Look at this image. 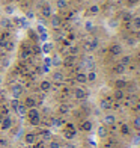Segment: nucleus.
<instances>
[{"label":"nucleus","instance_id":"1","mask_svg":"<svg viewBox=\"0 0 140 148\" xmlns=\"http://www.w3.org/2000/svg\"><path fill=\"white\" fill-rule=\"evenodd\" d=\"M26 116H27V121L32 125H39L41 124V112H39L38 107H32V109H27L26 112Z\"/></svg>","mask_w":140,"mask_h":148},{"label":"nucleus","instance_id":"2","mask_svg":"<svg viewBox=\"0 0 140 148\" xmlns=\"http://www.w3.org/2000/svg\"><path fill=\"white\" fill-rule=\"evenodd\" d=\"M83 49L86 51H93V50H97L98 49V39L97 38H89V39H86V41L83 42Z\"/></svg>","mask_w":140,"mask_h":148},{"label":"nucleus","instance_id":"3","mask_svg":"<svg viewBox=\"0 0 140 148\" xmlns=\"http://www.w3.org/2000/svg\"><path fill=\"white\" fill-rule=\"evenodd\" d=\"M51 83H56V85H63V82H65V74L62 73V71H54L51 74V80H50Z\"/></svg>","mask_w":140,"mask_h":148},{"label":"nucleus","instance_id":"4","mask_svg":"<svg viewBox=\"0 0 140 148\" xmlns=\"http://www.w3.org/2000/svg\"><path fill=\"white\" fill-rule=\"evenodd\" d=\"M23 92H24V86L21 83H14L11 86V94H12V97H14V98H20Z\"/></svg>","mask_w":140,"mask_h":148},{"label":"nucleus","instance_id":"5","mask_svg":"<svg viewBox=\"0 0 140 148\" xmlns=\"http://www.w3.org/2000/svg\"><path fill=\"white\" fill-rule=\"evenodd\" d=\"M109 53H110V56H113V58L121 56V55H122V45H121V44H118V42L110 44V47H109Z\"/></svg>","mask_w":140,"mask_h":148},{"label":"nucleus","instance_id":"6","mask_svg":"<svg viewBox=\"0 0 140 148\" xmlns=\"http://www.w3.org/2000/svg\"><path fill=\"white\" fill-rule=\"evenodd\" d=\"M12 124H14V121H12V118L9 115H5L0 119V129L2 130H9L12 127Z\"/></svg>","mask_w":140,"mask_h":148},{"label":"nucleus","instance_id":"7","mask_svg":"<svg viewBox=\"0 0 140 148\" xmlns=\"http://www.w3.org/2000/svg\"><path fill=\"white\" fill-rule=\"evenodd\" d=\"M72 95H74L75 100H84L88 97V92H86V89L80 88V86H75V88L72 89Z\"/></svg>","mask_w":140,"mask_h":148},{"label":"nucleus","instance_id":"8","mask_svg":"<svg viewBox=\"0 0 140 148\" xmlns=\"http://www.w3.org/2000/svg\"><path fill=\"white\" fill-rule=\"evenodd\" d=\"M50 24H51V27H53V29H59V27H60V26L63 24L62 17H60V15H57V14H53V15L50 17Z\"/></svg>","mask_w":140,"mask_h":148},{"label":"nucleus","instance_id":"9","mask_svg":"<svg viewBox=\"0 0 140 148\" xmlns=\"http://www.w3.org/2000/svg\"><path fill=\"white\" fill-rule=\"evenodd\" d=\"M39 140V138H38V134L36 133H26L24 134V142L27 144V145H35L36 142Z\"/></svg>","mask_w":140,"mask_h":148},{"label":"nucleus","instance_id":"10","mask_svg":"<svg viewBox=\"0 0 140 148\" xmlns=\"http://www.w3.org/2000/svg\"><path fill=\"white\" fill-rule=\"evenodd\" d=\"M32 55H33V53H32V45L30 44H24L21 47V51H20V58H21V59H27Z\"/></svg>","mask_w":140,"mask_h":148},{"label":"nucleus","instance_id":"11","mask_svg":"<svg viewBox=\"0 0 140 148\" xmlns=\"http://www.w3.org/2000/svg\"><path fill=\"white\" fill-rule=\"evenodd\" d=\"M113 98L111 97H107V98H103L101 101H99V107H101L103 110H110L113 107Z\"/></svg>","mask_w":140,"mask_h":148},{"label":"nucleus","instance_id":"12","mask_svg":"<svg viewBox=\"0 0 140 148\" xmlns=\"http://www.w3.org/2000/svg\"><path fill=\"white\" fill-rule=\"evenodd\" d=\"M125 95H126V92H125L124 89H115V92H113L111 98H113V101H116V103H121V101H124Z\"/></svg>","mask_w":140,"mask_h":148},{"label":"nucleus","instance_id":"13","mask_svg":"<svg viewBox=\"0 0 140 148\" xmlns=\"http://www.w3.org/2000/svg\"><path fill=\"white\" fill-rule=\"evenodd\" d=\"M41 15L44 18H50L53 15V11H51V5L50 3H42L41 5Z\"/></svg>","mask_w":140,"mask_h":148},{"label":"nucleus","instance_id":"14","mask_svg":"<svg viewBox=\"0 0 140 148\" xmlns=\"http://www.w3.org/2000/svg\"><path fill=\"white\" fill-rule=\"evenodd\" d=\"M62 65L66 66V68H71V66H74V65H75V56L68 55L66 58H63V59H62Z\"/></svg>","mask_w":140,"mask_h":148},{"label":"nucleus","instance_id":"15","mask_svg":"<svg viewBox=\"0 0 140 148\" xmlns=\"http://www.w3.org/2000/svg\"><path fill=\"white\" fill-rule=\"evenodd\" d=\"M74 80H75L77 83H80V85L88 83V79H86V73H83V71H77V73H75V76H74Z\"/></svg>","mask_w":140,"mask_h":148},{"label":"nucleus","instance_id":"16","mask_svg":"<svg viewBox=\"0 0 140 148\" xmlns=\"http://www.w3.org/2000/svg\"><path fill=\"white\" fill-rule=\"evenodd\" d=\"M23 104H24L26 109H32V107H36V106H38V101H36L33 97H26L24 101H23Z\"/></svg>","mask_w":140,"mask_h":148},{"label":"nucleus","instance_id":"17","mask_svg":"<svg viewBox=\"0 0 140 148\" xmlns=\"http://www.w3.org/2000/svg\"><path fill=\"white\" fill-rule=\"evenodd\" d=\"M103 121H104V125H115L116 116L113 115V113H105L104 118H103Z\"/></svg>","mask_w":140,"mask_h":148},{"label":"nucleus","instance_id":"18","mask_svg":"<svg viewBox=\"0 0 140 148\" xmlns=\"http://www.w3.org/2000/svg\"><path fill=\"white\" fill-rule=\"evenodd\" d=\"M130 27H131L133 32L140 30V17H133V20L130 21Z\"/></svg>","mask_w":140,"mask_h":148},{"label":"nucleus","instance_id":"19","mask_svg":"<svg viewBox=\"0 0 140 148\" xmlns=\"http://www.w3.org/2000/svg\"><path fill=\"white\" fill-rule=\"evenodd\" d=\"M51 86H53V83L50 82V80H41V83H39V89H41L42 92H50Z\"/></svg>","mask_w":140,"mask_h":148},{"label":"nucleus","instance_id":"20","mask_svg":"<svg viewBox=\"0 0 140 148\" xmlns=\"http://www.w3.org/2000/svg\"><path fill=\"white\" fill-rule=\"evenodd\" d=\"M50 125L54 127V129H59V127L63 125V119H62L60 116H53V118L50 119Z\"/></svg>","mask_w":140,"mask_h":148},{"label":"nucleus","instance_id":"21","mask_svg":"<svg viewBox=\"0 0 140 148\" xmlns=\"http://www.w3.org/2000/svg\"><path fill=\"white\" fill-rule=\"evenodd\" d=\"M97 134H98V138H101V139H105V138H107V134H109L107 125H99L98 130H97Z\"/></svg>","mask_w":140,"mask_h":148},{"label":"nucleus","instance_id":"22","mask_svg":"<svg viewBox=\"0 0 140 148\" xmlns=\"http://www.w3.org/2000/svg\"><path fill=\"white\" fill-rule=\"evenodd\" d=\"M126 86H128V82H126L125 79H118L116 82H115V88L116 89H126Z\"/></svg>","mask_w":140,"mask_h":148},{"label":"nucleus","instance_id":"23","mask_svg":"<svg viewBox=\"0 0 140 148\" xmlns=\"http://www.w3.org/2000/svg\"><path fill=\"white\" fill-rule=\"evenodd\" d=\"M92 127H93V124H92V121H89V119H84L83 123L80 124V129H82L83 132H90Z\"/></svg>","mask_w":140,"mask_h":148},{"label":"nucleus","instance_id":"24","mask_svg":"<svg viewBox=\"0 0 140 148\" xmlns=\"http://www.w3.org/2000/svg\"><path fill=\"white\" fill-rule=\"evenodd\" d=\"M86 79H88V82L89 83H93V82H97V79H98V74L95 70H92L89 73H86Z\"/></svg>","mask_w":140,"mask_h":148},{"label":"nucleus","instance_id":"25","mask_svg":"<svg viewBox=\"0 0 140 148\" xmlns=\"http://www.w3.org/2000/svg\"><path fill=\"white\" fill-rule=\"evenodd\" d=\"M38 138H41V139L47 140V139H50V138H51V133H50V130H47V129H39Z\"/></svg>","mask_w":140,"mask_h":148},{"label":"nucleus","instance_id":"26","mask_svg":"<svg viewBox=\"0 0 140 148\" xmlns=\"http://www.w3.org/2000/svg\"><path fill=\"white\" fill-rule=\"evenodd\" d=\"M119 132H121L122 134H124V136H130V134H131V129H130V125L128 124H121V127H119Z\"/></svg>","mask_w":140,"mask_h":148},{"label":"nucleus","instance_id":"27","mask_svg":"<svg viewBox=\"0 0 140 148\" xmlns=\"http://www.w3.org/2000/svg\"><path fill=\"white\" fill-rule=\"evenodd\" d=\"M56 6L59 11H66V8H68V0H56Z\"/></svg>","mask_w":140,"mask_h":148},{"label":"nucleus","instance_id":"28","mask_svg":"<svg viewBox=\"0 0 140 148\" xmlns=\"http://www.w3.org/2000/svg\"><path fill=\"white\" fill-rule=\"evenodd\" d=\"M75 134H77V132L75 130H68V129H63V136L68 139V140H71V139H74L75 138Z\"/></svg>","mask_w":140,"mask_h":148},{"label":"nucleus","instance_id":"29","mask_svg":"<svg viewBox=\"0 0 140 148\" xmlns=\"http://www.w3.org/2000/svg\"><path fill=\"white\" fill-rule=\"evenodd\" d=\"M69 112H71V109H69V106L66 104V103L59 106V113H60V115H68Z\"/></svg>","mask_w":140,"mask_h":148},{"label":"nucleus","instance_id":"30","mask_svg":"<svg viewBox=\"0 0 140 148\" xmlns=\"http://www.w3.org/2000/svg\"><path fill=\"white\" fill-rule=\"evenodd\" d=\"M125 70H126V66H124L121 64H116L115 66H113V73H115V74H124Z\"/></svg>","mask_w":140,"mask_h":148},{"label":"nucleus","instance_id":"31","mask_svg":"<svg viewBox=\"0 0 140 148\" xmlns=\"http://www.w3.org/2000/svg\"><path fill=\"white\" fill-rule=\"evenodd\" d=\"M26 112H27V109L24 107V104H23V103H20V104H18V107L15 109V113H18L20 116H26Z\"/></svg>","mask_w":140,"mask_h":148},{"label":"nucleus","instance_id":"32","mask_svg":"<svg viewBox=\"0 0 140 148\" xmlns=\"http://www.w3.org/2000/svg\"><path fill=\"white\" fill-rule=\"evenodd\" d=\"M51 50H53V44H50V42H44V45L41 47V51L45 53V55L51 53Z\"/></svg>","mask_w":140,"mask_h":148},{"label":"nucleus","instance_id":"33","mask_svg":"<svg viewBox=\"0 0 140 148\" xmlns=\"http://www.w3.org/2000/svg\"><path fill=\"white\" fill-rule=\"evenodd\" d=\"M68 50H69V55H72V56H77L78 55V51H80V47H77V45H69L68 47Z\"/></svg>","mask_w":140,"mask_h":148},{"label":"nucleus","instance_id":"34","mask_svg":"<svg viewBox=\"0 0 140 148\" xmlns=\"http://www.w3.org/2000/svg\"><path fill=\"white\" fill-rule=\"evenodd\" d=\"M131 20H133V14H131V12L126 11V12H124V14H122V21L124 23H130Z\"/></svg>","mask_w":140,"mask_h":148},{"label":"nucleus","instance_id":"35","mask_svg":"<svg viewBox=\"0 0 140 148\" xmlns=\"http://www.w3.org/2000/svg\"><path fill=\"white\" fill-rule=\"evenodd\" d=\"M121 65H124V66H128V65H131V56H124L122 59H121V62H119Z\"/></svg>","mask_w":140,"mask_h":148},{"label":"nucleus","instance_id":"36","mask_svg":"<svg viewBox=\"0 0 140 148\" xmlns=\"http://www.w3.org/2000/svg\"><path fill=\"white\" fill-rule=\"evenodd\" d=\"M48 148H62V144L59 142V140H56V139H51L48 142Z\"/></svg>","mask_w":140,"mask_h":148},{"label":"nucleus","instance_id":"37","mask_svg":"<svg viewBox=\"0 0 140 148\" xmlns=\"http://www.w3.org/2000/svg\"><path fill=\"white\" fill-rule=\"evenodd\" d=\"M99 12V6L98 5H92L90 8H89V11H88V14H90V15H97Z\"/></svg>","mask_w":140,"mask_h":148},{"label":"nucleus","instance_id":"38","mask_svg":"<svg viewBox=\"0 0 140 148\" xmlns=\"http://www.w3.org/2000/svg\"><path fill=\"white\" fill-rule=\"evenodd\" d=\"M51 65H54V66H60V65H62V59L59 58V56L51 58Z\"/></svg>","mask_w":140,"mask_h":148},{"label":"nucleus","instance_id":"39","mask_svg":"<svg viewBox=\"0 0 140 148\" xmlns=\"http://www.w3.org/2000/svg\"><path fill=\"white\" fill-rule=\"evenodd\" d=\"M133 127H134L137 132H140V116H136L133 119Z\"/></svg>","mask_w":140,"mask_h":148},{"label":"nucleus","instance_id":"40","mask_svg":"<svg viewBox=\"0 0 140 148\" xmlns=\"http://www.w3.org/2000/svg\"><path fill=\"white\" fill-rule=\"evenodd\" d=\"M18 104H20L18 98H14V100H12V101H11V109H12V110H15L17 107H18Z\"/></svg>","mask_w":140,"mask_h":148},{"label":"nucleus","instance_id":"41","mask_svg":"<svg viewBox=\"0 0 140 148\" xmlns=\"http://www.w3.org/2000/svg\"><path fill=\"white\" fill-rule=\"evenodd\" d=\"M84 29H86V30H92V29H93V23L88 20V21L84 23Z\"/></svg>","mask_w":140,"mask_h":148},{"label":"nucleus","instance_id":"42","mask_svg":"<svg viewBox=\"0 0 140 148\" xmlns=\"http://www.w3.org/2000/svg\"><path fill=\"white\" fill-rule=\"evenodd\" d=\"M133 144H134V145H139L140 144V132L136 134L134 138H133Z\"/></svg>","mask_w":140,"mask_h":148},{"label":"nucleus","instance_id":"43","mask_svg":"<svg viewBox=\"0 0 140 148\" xmlns=\"http://www.w3.org/2000/svg\"><path fill=\"white\" fill-rule=\"evenodd\" d=\"M69 88H68V86H65V88L62 89V95H69Z\"/></svg>","mask_w":140,"mask_h":148},{"label":"nucleus","instance_id":"44","mask_svg":"<svg viewBox=\"0 0 140 148\" xmlns=\"http://www.w3.org/2000/svg\"><path fill=\"white\" fill-rule=\"evenodd\" d=\"M126 3H128V6H134L139 3V0H126Z\"/></svg>","mask_w":140,"mask_h":148},{"label":"nucleus","instance_id":"45","mask_svg":"<svg viewBox=\"0 0 140 148\" xmlns=\"http://www.w3.org/2000/svg\"><path fill=\"white\" fill-rule=\"evenodd\" d=\"M2 26H3V27H9V20H3Z\"/></svg>","mask_w":140,"mask_h":148},{"label":"nucleus","instance_id":"46","mask_svg":"<svg viewBox=\"0 0 140 148\" xmlns=\"http://www.w3.org/2000/svg\"><path fill=\"white\" fill-rule=\"evenodd\" d=\"M8 144V140H5V139H0V145H6Z\"/></svg>","mask_w":140,"mask_h":148},{"label":"nucleus","instance_id":"47","mask_svg":"<svg viewBox=\"0 0 140 148\" xmlns=\"http://www.w3.org/2000/svg\"><path fill=\"white\" fill-rule=\"evenodd\" d=\"M63 148H75V147L71 145V144H66V145H63Z\"/></svg>","mask_w":140,"mask_h":148},{"label":"nucleus","instance_id":"48","mask_svg":"<svg viewBox=\"0 0 140 148\" xmlns=\"http://www.w3.org/2000/svg\"><path fill=\"white\" fill-rule=\"evenodd\" d=\"M137 62H140V53H139V55H137Z\"/></svg>","mask_w":140,"mask_h":148},{"label":"nucleus","instance_id":"49","mask_svg":"<svg viewBox=\"0 0 140 148\" xmlns=\"http://www.w3.org/2000/svg\"><path fill=\"white\" fill-rule=\"evenodd\" d=\"M72 2H78V0H72Z\"/></svg>","mask_w":140,"mask_h":148},{"label":"nucleus","instance_id":"50","mask_svg":"<svg viewBox=\"0 0 140 148\" xmlns=\"http://www.w3.org/2000/svg\"><path fill=\"white\" fill-rule=\"evenodd\" d=\"M0 119H2V115H0Z\"/></svg>","mask_w":140,"mask_h":148},{"label":"nucleus","instance_id":"51","mask_svg":"<svg viewBox=\"0 0 140 148\" xmlns=\"http://www.w3.org/2000/svg\"><path fill=\"white\" fill-rule=\"evenodd\" d=\"M0 80H2V79H0Z\"/></svg>","mask_w":140,"mask_h":148}]
</instances>
